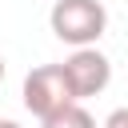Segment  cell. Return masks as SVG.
<instances>
[{
    "label": "cell",
    "instance_id": "obj_6",
    "mask_svg": "<svg viewBox=\"0 0 128 128\" xmlns=\"http://www.w3.org/2000/svg\"><path fill=\"white\" fill-rule=\"evenodd\" d=\"M0 128H20V124L16 120H0Z\"/></svg>",
    "mask_w": 128,
    "mask_h": 128
},
{
    "label": "cell",
    "instance_id": "obj_5",
    "mask_svg": "<svg viewBox=\"0 0 128 128\" xmlns=\"http://www.w3.org/2000/svg\"><path fill=\"white\" fill-rule=\"evenodd\" d=\"M100 128H128V108H112Z\"/></svg>",
    "mask_w": 128,
    "mask_h": 128
},
{
    "label": "cell",
    "instance_id": "obj_4",
    "mask_svg": "<svg viewBox=\"0 0 128 128\" xmlns=\"http://www.w3.org/2000/svg\"><path fill=\"white\" fill-rule=\"evenodd\" d=\"M40 128H96V120H92V112H88L84 104H64L60 112L44 116Z\"/></svg>",
    "mask_w": 128,
    "mask_h": 128
},
{
    "label": "cell",
    "instance_id": "obj_7",
    "mask_svg": "<svg viewBox=\"0 0 128 128\" xmlns=\"http://www.w3.org/2000/svg\"><path fill=\"white\" fill-rule=\"evenodd\" d=\"M4 72H8V68H4V56H0V84H4Z\"/></svg>",
    "mask_w": 128,
    "mask_h": 128
},
{
    "label": "cell",
    "instance_id": "obj_1",
    "mask_svg": "<svg viewBox=\"0 0 128 128\" xmlns=\"http://www.w3.org/2000/svg\"><path fill=\"white\" fill-rule=\"evenodd\" d=\"M52 36L72 44V48H88L104 36L108 28V8L100 0H56L48 12Z\"/></svg>",
    "mask_w": 128,
    "mask_h": 128
},
{
    "label": "cell",
    "instance_id": "obj_3",
    "mask_svg": "<svg viewBox=\"0 0 128 128\" xmlns=\"http://www.w3.org/2000/svg\"><path fill=\"white\" fill-rule=\"evenodd\" d=\"M60 68H64V80H68V88H72V96H76L80 104L92 100V96H100V92L108 88V80H112V60H108L96 44L72 48V56L60 60Z\"/></svg>",
    "mask_w": 128,
    "mask_h": 128
},
{
    "label": "cell",
    "instance_id": "obj_2",
    "mask_svg": "<svg viewBox=\"0 0 128 128\" xmlns=\"http://www.w3.org/2000/svg\"><path fill=\"white\" fill-rule=\"evenodd\" d=\"M20 96H24V108H28L36 120H44V116L60 112L64 104H80V100L72 96V88H68V80H64V68H60V64H40V68H32V72L24 76Z\"/></svg>",
    "mask_w": 128,
    "mask_h": 128
}]
</instances>
